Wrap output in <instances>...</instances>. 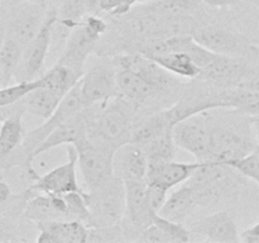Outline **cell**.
<instances>
[{
  "label": "cell",
  "instance_id": "cell-1",
  "mask_svg": "<svg viewBox=\"0 0 259 243\" xmlns=\"http://www.w3.org/2000/svg\"><path fill=\"white\" fill-rule=\"evenodd\" d=\"M133 105L118 95L105 103L88 106L89 139L113 152L132 142Z\"/></svg>",
  "mask_w": 259,
  "mask_h": 243
},
{
  "label": "cell",
  "instance_id": "cell-2",
  "mask_svg": "<svg viewBox=\"0 0 259 243\" xmlns=\"http://www.w3.org/2000/svg\"><path fill=\"white\" fill-rule=\"evenodd\" d=\"M106 29L108 24L105 20L96 14H89L76 23L75 27L70 30L65 50L57 62L67 66L82 76L89 57L100 42L101 35Z\"/></svg>",
  "mask_w": 259,
  "mask_h": 243
},
{
  "label": "cell",
  "instance_id": "cell-3",
  "mask_svg": "<svg viewBox=\"0 0 259 243\" xmlns=\"http://www.w3.org/2000/svg\"><path fill=\"white\" fill-rule=\"evenodd\" d=\"M91 214L90 227H105L120 223L125 215V186L114 176L108 184L86 194Z\"/></svg>",
  "mask_w": 259,
  "mask_h": 243
},
{
  "label": "cell",
  "instance_id": "cell-4",
  "mask_svg": "<svg viewBox=\"0 0 259 243\" xmlns=\"http://www.w3.org/2000/svg\"><path fill=\"white\" fill-rule=\"evenodd\" d=\"M255 142L247 132L229 124L211 123L210 118V161L229 165L254 151L259 146Z\"/></svg>",
  "mask_w": 259,
  "mask_h": 243
},
{
  "label": "cell",
  "instance_id": "cell-5",
  "mask_svg": "<svg viewBox=\"0 0 259 243\" xmlns=\"http://www.w3.org/2000/svg\"><path fill=\"white\" fill-rule=\"evenodd\" d=\"M73 146L77 149V166L89 191H93L108 184L115 176L114 174L115 152L94 143L89 139V137Z\"/></svg>",
  "mask_w": 259,
  "mask_h": 243
},
{
  "label": "cell",
  "instance_id": "cell-6",
  "mask_svg": "<svg viewBox=\"0 0 259 243\" xmlns=\"http://www.w3.org/2000/svg\"><path fill=\"white\" fill-rule=\"evenodd\" d=\"M81 94L86 106L105 103L118 96L116 70L114 61L100 58L85 67L82 77L78 81Z\"/></svg>",
  "mask_w": 259,
  "mask_h": 243
},
{
  "label": "cell",
  "instance_id": "cell-7",
  "mask_svg": "<svg viewBox=\"0 0 259 243\" xmlns=\"http://www.w3.org/2000/svg\"><path fill=\"white\" fill-rule=\"evenodd\" d=\"M207 111L187 116L172 128L176 146L191 153L197 162L210 161V118Z\"/></svg>",
  "mask_w": 259,
  "mask_h": 243
},
{
  "label": "cell",
  "instance_id": "cell-8",
  "mask_svg": "<svg viewBox=\"0 0 259 243\" xmlns=\"http://www.w3.org/2000/svg\"><path fill=\"white\" fill-rule=\"evenodd\" d=\"M67 161L61 166L55 167L42 176L37 175L33 179V184L25 192L29 196L34 192L55 195H63L73 191L85 192L78 185L77 172H76L78 153L73 144L67 146Z\"/></svg>",
  "mask_w": 259,
  "mask_h": 243
},
{
  "label": "cell",
  "instance_id": "cell-9",
  "mask_svg": "<svg viewBox=\"0 0 259 243\" xmlns=\"http://www.w3.org/2000/svg\"><path fill=\"white\" fill-rule=\"evenodd\" d=\"M12 7L14 9L5 23L7 34L25 48L39 32L47 17V0H28Z\"/></svg>",
  "mask_w": 259,
  "mask_h": 243
},
{
  "label": "cell",
  "instance_id": "cell-10",
  "mask_svg": "<svg viewBox=\"0 0 259 243\" xmlns=\"http://www.w3.org/2000/svg\"><path fill=\"white\" fill-rule=\"evenodd\" d=\"M57 10H48V14L32 42L24 48L22 63H20L15 77L19 81L34 80L38 75H42L40 71L45 66L46 57H47L48 48L51 45V35H52L53 27L60 22Z\"/></svg>",
  "mask_w": 259,
  "mask_h": 243
},
{
  "label": "cell",
  "instance_id": "cell-11",
  "mask_svg": "<svg viewBox=\"0 0 259 243\" xmlns=\"http://www.w3.org/2000/svg\"><path fill=\"white\" fill-rule=\"evenodd\" d=\"M192 237L199 235L204 242L215 243H237L240 242V233L234 217L228 210L212 213L189 227Z\"/></svg>",
  "mask_w": 259,
  "mask_h": 243
},
{
  "label": "cell",
  "instance_id": "cell-12",
  "mask_svg": "<svg viewBox=\"0 0 259 243\" xmlns=\"http://www.w3.org/2000/svg\"><path fill=\"white\" fill-rule=\"evenodd\" d=\"M250 72L245 60L229 55H218L211 63L202 68L197 78L219 88H237Z\"/></svg>",
  "mask_w": 259,
  "mask_h": 243
},
{
  "label": "cell",
  "instance_id": "cell-13",
  "mask_svg": "<svg viewBox=\"0 0 259 243\" xmlns=\"http://www.w3.org/2000/svg\"><path fill=\"white\" fill-rule=\"evenodd\" d=\"M192 37L199 45L217 55L234 56L248 47L247 40L243 37L214 25L196 28Z\"/></svg>",
  "mask_w": 259,
  "mask_h": 243
},
{
  "label": "cell",
  "instance_id": "cell-14",
  "mask_svg": "<svg viewBox=\"0 0 259 243\" xmlns=\"http://www.w3.org/2000/svg\"><path fill=\"white\" fill-rule=\"evenodd\" d=\"M86 137H88V113H86L85 108L76 113L73 116H71L70 119L63 122L55 131L51 132L50 136L43 141V143L34 152L33 158L58 146L78 143Z\"/></svg>",
  "mask_w": 259,
  "mask_h": 243
},
{
  "label": "cell",
  "instance_id": "cell-15",
  "mask_svg": "<svg viewBox=\"0 0 259 243\" xmlns=\"http://www.w3.org/2000/svg\"><path fill=\"white\" fill-rule=\"evenodd\" d=\"M38 243H85L89 227L80 220H51L38 223Z\"/></svg>",
  "mask_w": 259,
  "mask_h": 243
},
{
  "label": "cell",
  "instance_id": "cell-16",
  "mask_svg": "<svg viewBox=\"0 0 259 243\" xmlns=\"http://www.w3.org/2000/svg\"><path fill=\"white\" fill-rule=\"evenodd\" d=\"M201 162H159L149 164L147 171V182L157 185L164 190H171L180 184L186 182L195 174Z\"/></svg>",
  "mask_w": 259,
  "mask_h": 243
},
{
  "label": "cell",
  "instance_id": "cell-17",
  "mask_svg": "<svg viewBox=\"0 0 259 243\" xmlns=\"http://www.w3.org/2000/svg\"><path fill=\"white\" fill-rule=\"evenodd\" d=\"M148 161L139 144L129 142L114 154V174L123 181L147 180Z\"/></svg>",
  "mask_w": 259,
  "mask_h": 243
},
{
  "label": "cell",
  "instance_id": "cell-18",
  "mask_svg": "<svg viewBox=\"0 0 259 243\" xmlns=\"http://www.w3.org/2000/svg\"><path fill=\"white\" fill-rule=\"evenodd\" d=\"M115 70L119 96L131 101L132 104L144 103L163 91L156 84L134 71L120 67H115Z\"/></svg>",
  "mask_w": 259,
  "mask_h": 243
},
{
  "label": "cell",
  "instance_id": "cell-19",
  "mask_svg": "<svg viewBox=\"0 0 259 243\" xmlns=\"http://www.w3.org/2000/svg\"><path fill=\"white\" fill-rule=\"evenodd\" d=\"M192 239L191 230L184 223L174 222L157 214L151 224L144 228L137 238L138 242L148 243H186Z\"/></svg>",
  "mask_w": 259,
  "mask_h": 243
},
{
  "label": "cell",
  "instance_id": "cell-20",
  "mask_svg": "<svg viewBox=\"0 0 259 243\" xmlns=\"http://www.w3.org/2000/svg\"><path fill=\"white\" fill-rule=\"evenodd\" d=\"M24 111V106L22 105L19 110L7 116L0 127V166L2 167L24 139L25 132L22 123Z\"/></svg>",
  "mask_w": 259,
  "mask_h": 243
},
{
  "label": "cell",
  "instance_id": "cell-21",
  "mask_svg": "<svg viewBox=\"0 0 259 243\" xmlns=\"http://www.w3.org/2000/svg\"><path fill=\"white\" fill-rule=\"evenodd\" d=\"M195 209H196V202L191 187L187 182H184L180 189L167 197L159 215L174 222L184 223Z\"/></svg>",
  "mask_w": 259,
  "mask_h": 243
},
{
  "label": "cell",
  "instance_id": "cell-22",
  "mask_svg": "<svg viewBox=\"0 0 259 243\" xmlns=\"http://www.w3.org/2000/svg\"><path fill=\"white\" fill-rule=\"evenodd\" d=\"M63 98L65 96H61L56 91L39 86L30 91L20 103L24 106L25 111L46 120L55 113Z\"/></svg>",
  "mask_w": 259,
  "mask_h": 243
},
{
  "label": "cell",
  "instance_id": "cell-23",
  "mask_svg": "<svg viewBox=\"0 0 259 243\" xmlns=\"http://www.w3.org/2000/svg\"><path fill=\"white\" fill-rule=\"evenodd\" d=\"M23 215L25 219L34 223H45L51 220H62L63 217L57 209L53 195H30L25 200L23 208Z\"/></svg>",
  "mask_w": 259,
  "mask_h": 243
},
{
  "label": "cell",
  "instance_id": "cell-24",
  "mask_svg": "<svg viewBox=\"0 0 259 243\" xmlns=\"http://www.w3.org/2000/svg\"><path fill=\"white\" fill-rule=\"evenodd\" d=\"M202 0H151L141 5L138 12L149 13L158 17H180L196 12Z\"/></svg>",
  "mask_w": 259,
  "mask_h": 243
},
{
  "label": "cell",
  "instance_id": "cell-25",
  "mask_svg": "<svg viewBox=\"0 0 259 243\" xmlns=\"http://www.w3.org/2000/svg\"><path fill=\"white\" fill-rule=\"evenodd\" d=\"M174 126L175 124L167 109L157 111L153 115L143 120V123L139 124L137 128L133 129L132 142L137 144H143L151 139L156 138V137L161 136V134L166 133V132L172 131Z\"/></svg>",
  "mask_w": 259,
  "mask_h": 243
},
{
  "label": "cell",
  "instance_id": "cell-26",
  "mask_svg": "<svg viewBox=\"0 0 259 243\" xmlns=\"http://www.w3.org/2000/svg\"><path fill=\"white\" fill-rule=\"evenodd\" d=\"M39 77L42 80L43 88L56 91L61 96H66L68 91L72 90L77 85L82 76L78 75L67 66L56 62L50 70L42 73Z\"/></svg>",
  "mask_w": 259,
  "mask_h": 243
},
{
  "label": "cell",
  "instance_id": "cell-27",
  "mask_svg": "<svg viewBox=\"0 0 259 243\" xmlns=\"http://www.w3.org/2000/svg\"><path fill=\"white\" fill-rule=\"evenodd\" d=\"M149 58H152L154 62L158 63L169 73H175L181 77L197 78L201 72V68L192 61V58L187 53L184 52L164 53V55L153 56Z\"/></svg>",
  "mask_w": 259,
  "mask_h": 243
},
{
  "label": "cell",
  "instance_id": "cell-28",
  "mask_svg": "<svg viewBox=\"0 0 259 243\" xmlns=\"http://www.w3.org/2000/svg\"><path fill=\"white\" fill-rule=\"evenodd\" d=\"M143 149L149 164H159V162L174 161L176 156V143L174 141L172 131L166 132L151 141L143 144H139Z\"/></svg>",
  "mask_w": 259,
  "mask_h": 243
},
{
  "label": "cell",
  "instance_id": "cell-29",
  "mask_svg": "<svg viewBox=\"0 0 259 243\" xmlns=\"http://www.w3.org/2000/svg\"><path fill=\"white\" fill-rule=\"evenodd\" d=\"M94 2L95 0H63L58 12V20L63 28L70 32L86 14H94Z\"/></svg>",
  "mask_w": 259,
  "mask_h": 243
},
{
  "label": "cell",
  "instance_id": "cell-30",
  "mask_svg": "<svg viewBox=\"0 0 259 243\" xmlns=\"http://www.w3.org/2000/svg\"><path fill=\"white\" fill-rule=\"evenodd\" d=\"M24 47L19 42L7 34L2 50H0V63L4 70L5 80L9 81L13 76L17 75L18 68L22 63Z\"/></svg>",
  "mask_w": 259,
  "mask_h": 243
},
{
  "label": "cell",
  "instance_id": "cell-31",
  "mask_svg": "<svg viewBox=\"0 0 259 243\" xmlns=\"http://www.w3.org/2000/svg\"><path fill=\"white\" fill-rule=\"evenodd\" d=\"M42 86L40 77L29 81H18L17 84L0 89V108H8V106L15 105L22 101L30 91Z\"/></svg>",
  "mask_w": 259,
  "mask_h": 243
},
{
  "label": "cell",
  "instance_id": "cell-32",
  "mask_svg": "<svg viewBox=\"0 0 259 243\" xmlns=\"http://www.w3.org/2000/svg\"><path fill=\"white\" fill-rule=\"evenodd\" d=\"M86 194L88 192H67L63 194L66 201H67V215L71 220H80L85 223L88 227L91 225V214L89 209L88 201H86Z\"/></svg>",
  "mask_w": 259,
  "mask_h": 243
},
{
  "label": "cell",
  "instance_id": "cell-33",
  "mask_svg": "<svg viewBox=\"0 0 259 243\" xmlns=\"http://www.w3.org/2000/svg\"><path fill=\"white\" fill-rule=\"evenodd\" d=\"M120 240H128V235L121 222L105 227H89L88 242H120Z\"/></svg>",
  "mask_w": 259,
  "mask_h": 243
},
{
  "label": "cell",
  "instance_id": "cell-34",
  "mask_svg": "<svg viewBox=\"0 0 259 243\" xmlns=\"http://www.w3.org/2000/svg\"><path fill=\"white\" fill-rule=\"evenodd\" d=\"M230 166L234 167L242 176L253 180L259 185V146L243 158L230 162Z\"/></svg>",
  "mask_w": 259,
  "mask_h": 243
},
{
  "label": "cell",
  "instance_id": "cell-35",
  "mask_svg": "<svg viewBox=\"0 0 259 243\" xmlns=\"http://www.w3.org/2000/svg\"><path fill=\"white\" fill-rule=\"evenodd\" d=\"M167 199V190L147 182V201L154 214H159Z\"/></svg>",
  "mask_w": 259,
  "mask_h": 243
},
{
  "label": "cell",
  "instance_id": "cell-36",
  "mask_svg": "<svg viewBox=\"0 0 259 243\" xmlns=\"http://www.w3.org/2000/svg\"><path fill=\"white\" fill-rule=\"evenodd\" d=\"M240 242L259 243V222L240 233Z\"/></svg>",
  "mask_w": 259,
  "mask_h": 243
},
{
  "label": "cell",
  "instance_id": "cell-37",
  "mask_svg": "<svg viewBox=\"0 0 259 243\" xmlns=\"http://www.w3.org/2000/svg\"><path fill=\"white\" fill-rule=\"evenodd\" d=\"M202 3L211 8H228L238 4V0H202Z\"/></svg>",
  "mask_w": 259,
  "mask_h": 243
},
{
  "label": "cell",
  "instance_id": "cell-38",
  "mask_svg": "<svg viewBox=\"0 0 259 243\" xmlns=\"http://www.w3.org/2000/svg\"><path fill=\"white\" fill-rule=\"evenodd\" d=\"M12 196V189L4 180H0V205H4Z\"/></svg>",
  "mask_w": 259,
  "mask_h": 243
},
{
  "label": "cell",
  "instance_id": "cell-39",
  "mask_svg": "<svg viewBox=\"0 0 259 243\" xmlns=\"http://www.w3.org/2000/svg\"><path fill=\"white\" fill-rule=\"evenodd\" d=\"M13 230L12 227L8 222H5L3 218H0V240H7L10 239L9 235L12 234Z\"/></svg>",
  "mask_w": 259,
  "mask_h": 243
},
{
  "label": "cell",
  "instance_id": "cell-40",
  "mask_svg": "<svg viewBox=\"0 0 259 243\" xmlns=\"http://www.w3.org/2000/svg\"><path fill=\"white\" fill-rule=\"evenodd\" d=\"M5 38H7V27H5V23L0 22V50L4 45Z\"/></svg>",
  "mask_w": 259,
  "mask_h": 243
},
{
  "label": "cell",
  "instance_id": "cell-41",
  "mask_svg": "<svg viewBox=\"0 0 259 243\" xmlns=\"http://www.w3.org/2000/svg\"><path fill=\"white\" fill-rule=\"evenodd\" d=\"M128 2L132 7H134V5H137V4H144V3H148V2H151V0H128Z\"/></svg>",
  "mask_w": 259,
  "mask_h": 243
},
{
  "label": "cell",
  "instance_id": "cell-42",
  "mask_svg": "<svg viewBox=\"0 0 259 243\" xmlns=\"http://www.w3.org/2000/svg\"><path fill=\"white\" fill-rule=\"evenodd\" d=\"M0 83H7V80H5L4 70H3L2 67V63H0Z\"/></svg>",
  "mask_w": 259,
  "mask_h": 243
},
{
  "label": "cell",
  "instance_id": "cell-43",
  "mask_svg": "<svg viewBox=\"0 0 259 243\" xmlns=\"http://www.w3.org/2000/svg\"><path fill=\"white\" fill-rule=\"evenodd\" d=\"M7 2L9 3L10 5H17V4H20V3L28 2V0H7Z\"/></svg>",
  "mask_w": 259,
  "mask_h": 243
},
{
  "label": "cell",
  "instance_id": "cell-44",
  "mask_svg": "<svg viewBox=\"0 0 259 243\" xmlns=\"http://www.w3.org/2000/svg\"><path fill=\"white\" fill-rule=\"evenodd\" d=\"M252 2L254 3L255 5H257V8H258V9H259V0H252Z\"/></svg>",
  "mask_w": 259,
  "mask_h": 243
},
{
  "label": "cell",
  "instance_id": "cell-45",
  "mask_svg": "<svg viewBox=\"0 0 259 243\" xmlns=\"http://www.w3.org/2000/svg\"><path fill=\"white\" fill-rule=\"evenodd\" d=\"M0 109H2V108H0Z\"/></svg>",
  "mask_w": 259,
  "mask_h": 243
}]
</instances>
